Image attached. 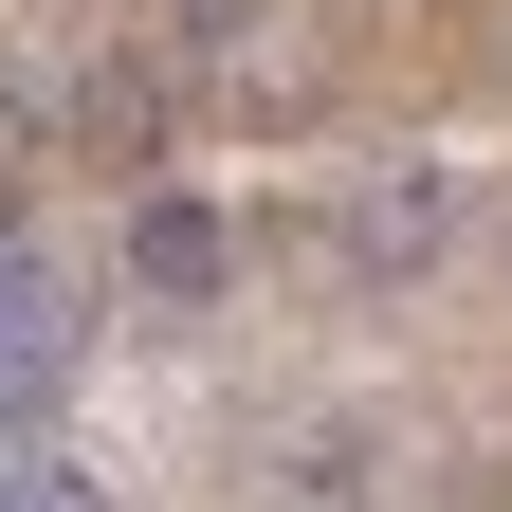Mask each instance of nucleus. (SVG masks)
<instances>
[{
    "mask_svg": "<svg viewBox=\"0 0 512 512\" xmlns=\"http://www.w3.org/2000/svg\"><path fill=\"white\" fill-rule=\"evenodd\" d=\"M0 512H92V476L74 458H0Z\"/></svg>",
    "mask_w": 512,
    "mask_h": 512,
    "instance_id": "5",
    "label": "nucleus"
},
{
    "mask_svg": "<svg viewBox=\"0 0 512 512\" xmlns=\"http://www.w3.org/2000/svg\"><path fill=\"white\" fill-rule=\"evenodd\" d=\"M92 147L147 165V147H165V92H147V74H92Z\"/></svg>",
    "mask_w": 512,
    "mask_h": 512,
    "instance_id": "4",
    "label": "nucleus"
},
{
    "mask_svg": "<svg viewBox=\"0 0 512 512\" xmlns=\"http://www.w3.org/2000/svg\"><path fill=\"white\" fill-rule=\"evenodd\" d=\"M256 19H275V0H183V55H238Z\"/></svg>",
    "mask_w": 512,
    "mask_h": 512,
    "instance_id": "6",
    "label": "nucleus"
},
{
    "mask_svg": "<svg viewBox=\"0 0 512 512\" xmlns=\"http://www.w3.org/2000/svg\"><path fill=\"white\" fill-rule=\"evenodd\" d=\"M37 128H55V92H37V74H0V165H19Z\"/></svg>",
    "mask_w": 512,
    "mask_h": 512,
    "instance_id": "7",
    "label": "nucleus"
},
{
    "mask_svg": "<svg viewBox=\"0 0 512 512\" xmlns=\"http://www.w3.org/2000/svg\"><path fill=\"white\" fill-rule=\"evenodd\" d=\"M74 348H92L74 275H55V256H37V220L0 202V439H37L55 403H74Z\"/></svg>",
    "mask_w": 512,
    "mask_h": 512,
    "instance_id": "1",
    "label": "nucleus"
},
{
    "mask_svg": "<svg viewBox=\"0 0 512 512\" xmlns=\"http://www.w3.org/2000/svg\"><path fill=\"white\" fill-rule=\"evenodd\" d=\"M110 256H128V293H165V311H202V293L238 275V238H220V202H183V183H147Z\"/></svg>",
    "mask_w": 512,
    "mask_h": 512,
    "instance_id": "2",
    "label": "nucleus"
},
{
    "mask_svg": "<svg viewBox=\"0 0 512 512\" xmlns=\"http://www.w3.org/2000/svg\"><path fill=\"white\" fill-rule=\"evenodd\" d=\"M439 220H458V183H439V165H403V183L348 220V256H403V275H421V256H439Z\"/></svg>",
    "mask_w": 512,
    "mask_h": 512,
    "instance_id": "3",
    "label": "nucleus"
}]
</instances>
